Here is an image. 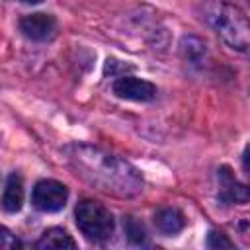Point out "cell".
I'll return each instance as SVG.
<instances>
[{"instance_id": "obj_1", "label": "cell", "mask_w": 250, "mask_h": 250, "mask_svg": "<svg viewBox=\"0 0 250 250\" xmlns=\"http://www.w3.org/2000/svg\"><path fill=\"white\" fill-rule=\"evenodd\" d=\"M66 158L76 176L102 191L119 197H133L143 189V178L137 168L115 154L86 145H74L66 148Z\"/></svg>"}, {"instance_id": "obj_2", "label": "cell", "mask_w": 250, "mask_h": 250, "mask_svg": "<svg viewBox=\"0 0 250 250\" xmlns=\"http://www.w3.org/2000/svg\"><path fill=\"white\" fill-rule=\"evenodd\" d=\"M203 18L229 47L236 51L250 49V20L238 6L225 0H211L203 8Z\"/></svg>"}, {"instance_id": "obj_3", "label": "cell", "mask_w": 250, "mask_h": 250, "mask_svg": "<svg viewBox=\"0 0 250 250\" xmlns=\"http://www.w3.org/2000/svg\"><path fill=\"white\" fill-rule=\"evenodd\" d=\"M74 217H76V227L88 240L102 242L113 234L115 223L109 209H105L102 203L94 199H82L74 209Z\"/></svg>"}, {"instance_id": "obj_4", "label": "cell", "mask_w": 250, "mask_h": 250, "mask_svg": "<svg viewBox=\"0 0 250 250\" xmlns=\"http://www.w3.org/2000/svg\"><path fill=\"white\" fill-rule=\"evenodd\" d=\"M68 189L57 180H41L35 184L31 193V203L43 213H57L66 205Z\"/></svg>"}, {"instance_id": "obj_5", "label": "cell", "mask_w": 250, "mask_h": 250, "mask_svg": "<svg viewBox=\"0 0 250 250\" xmlns=\"http://www.w3.org/2000/svg\"><path fill=\"white\" fill-rule=\"evenodd\" d=\"M113 94L123 98V100H133V102H150L156 98V86L150 84L148 80L135 78V76H119L113 82Z\"/></svg>"}, {"instance_id": "obj_6", "label": "cell", "mask_w": 250, "mask_h": 250, "mask_svg": "<svg viewBox=\"0 0 250 250\" xmlns=\"http://www.w3.org/2000/svg\"><path fill=\"white\" fill-rule=\"evenodd\" d=\"M55 27H57V23H55L53 16H49V14H29L20 20L21 33L33 41L51 39L55 33Z\"/></svg>"}, {"instance_id": "obj_7", "label": "cell", "mask_w": 250, "mask_h": 250, "mask_svg": "<svg viewBox=\"0 0 250 250\" xmlns=\"http://www.w3.org/2000/svg\"><path fill=\"white\" fill-rule=\"evenodd\" d=\"M219 186H221V193L227 201H234V203H246L250 201V186L248 184H240L229 168H221L219 172Z\"/></svg>"}, {"instance_id": "obj_8", "label": "cell", "mask_w": 250, "mask_h": 250, "mask_svg": "<svg viewBox=\"0 0 250 250\" xmlns=\"http://www.w3.org/2000/svg\"><path fill=\"white\" fill-rule=\"evenodd\" d=\"M21 203H23V182L14 172L6 180L4 193H2V207L6 213H16L21 209Z\"/></svg>"}, {"instance_id": "obj_9", "label": "cell", "mask_w": 250, "mask_h": 250, "mask_svg": "<svg viewBox=\"0 0 250 250\" xmlns=\"http://www.w3.org/2000/svg\"><path fill=\"white\" fill-rule=\"evenodd\" d=\"M154 223H156V227H158L160 232L172 236V234H178V232L184 229V223H186V221H184V215H182L178 209H174V207H164V209L156 211Z\"/></svg>"}, {"instance_id": "obj_10", "label": "cell", "mask_w": 250, "mask_h": 250, "mask_svg": "<svg viewBox=\"0 0 250 250\" xmlns=\"http://www.w3.org/2000/svg\"><path fill=\"white\" fill-rule=\"evenodd\" d=\"M37 248L41 250H49V248H55V250H61V248H76V242L70 238V234L62 229H47L41 238L37 240Z\"/></svg>"}, {"instance_id": "obj_11", "label": "cell", "mask_w": 250, "mask_h": 250, "mask_svg": "<svg viewBox=\"0 0 250 250\" xmlns=\"http://www.w3.org/2000/svg\"><path fill=\"white\" fill-rule=\"evenodd\" d=\"M123 227H125L127 238H129L131 242H135V244H141V242H145V238H146V232H145V229H143V225H141L139 221H135L133 217H125V221H123Z\"/></svg>"}, {"instance_id": "obj_12", "label": "cell", "mask_w": 250, "mask_h": 250, "mask_svg": "<svg viewBox=\"0 0 250 250\" xmlns=\"http://www.w3.org/2000/svg\"><path fill=\"white\" fill-rule=\"evenodd\" d=\"M207 246H209V248H232L234 244H232L223 232H215V230H211L209 236H207Z\"/></svg>"}, {"instance_id": "obj_13", "label": "cell", "mask_w": 250, "mask_h": 250, "mask_svg": "<svg viewBox=\"0 0 250 250\" xmlns=\"http://www.w3.org/2000/svg\"><path fill=\"white\" fill-rule=\"evenodd\" d=\"M0 246H2L4 250H16V248L20 246V242H18L16 236H12V232H10L8 229H2V230H0Z\"/></svg>"}, {"instance_id": "obj_14", "label": "cell", "mask_w": 250, "mask_h": 250, "mask_svg": "<svg viewBox=\"0 0 250 250\" xmlns=\"http://www.w3.org/2000/svg\"><path fill=\"white\" fill-rule=\"evenodd\" d=\"M242 166H244V170L250 174V145L244 148V154H242Z\"/></svg>"}, {"instance_id": "obj_15", "label": "cell", "mask_w": 250, "mask_h": 250, "mask_svg": "<svg viewBox=\"0 0 250 250\" xmlns=\"http://www.w3.org/2000/svg\"><path fill=\"white\" fill-rule=\"evenodd\" d=\"M20 2H23V4H39L41 0H20Z\"/></svg>"}]
</instances>
